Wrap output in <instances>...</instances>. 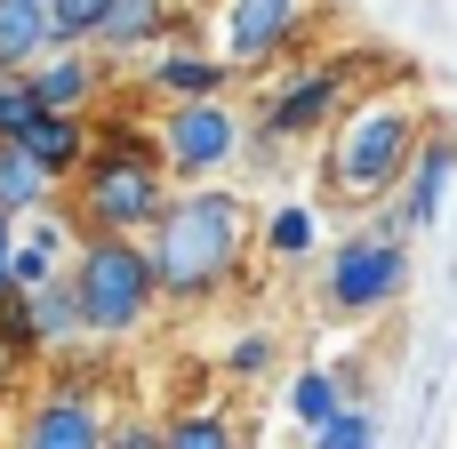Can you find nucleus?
I'll return each instance as SVG.
<instances>
[{
	"label": "nucleus",
	"mask_w": 457,
	"mask_h": 449,
	"mask_svg": "<svg viewBox=\"0 0 457 449\" xmlns=\"http://www.w3.org/2000/svg\"><path fill=\"white\" fill-rule=\"evenodd\" d=\"M257 217L241 193H225L217 177L209 185H177L161 225L145 233L153 249V273H161V305H209L225 297V281L241 273V249H249Z\"/></svg>",
	"instance_id": "obj_1"
},
{
	"label": "nucleus",
	"mask_w": 457,
	"mask_h": 449,
	"mask_svg": "<svg viewBox=\"0 0 457 449\" xmlns=\"http://www.w3.org/2000/svg\"><path fill=\"white\" fill-rule=\"evenodd\" d=\"M329 153H321V185H329V201H345V209H386L394 193H402V177H410V161H418V145H426V121H418V104L410 96H353L345 112H337V129L321 137Z\"/></svg>",
	"instance_id": "obj_2"
},
{
	"label": "nucleus",
	"mask_w": 457,
	"mask_h": 449,
	"mask_svg": "<svg viewBox=\"0 0 457 449\" xmlns=\"http://www.w3.org/2000/svg\"><path fill=\"white\" fill-rule=\"evenodd\" d=\"M72 281H80L88 337H137V329L161 313V273H153L145 233H80Z\"/></svg>",
	"instance_id": "obj_3"
},
{
	"label": "nucleus",
	"mask_w": 457,
	"mask_h": 449,
	"mask_svg": "<svg viewBox=\"0 0 457 449\" xmlns=\"http://www.w3.org/2000/svg\"><path fill=\"white\" fill-rule=\"evenodd\" d=\"M410 297V225L394 217V201H386V217H370L361 233H345L337 249H329V265H321V305L337 313V321H378V313H394Z\"/></svg>",
	"instance_id": "obj_4"
},
{
	"label": "nucleus",
	"mask_w": 457,
	"mask_h": 449,
	"mask_svg": "<svg viewBox=\"0 0 457 449\" xmlns=\"http://www.w3.org/2000/svg\"><path fill=\"white\" fill-rule=\"evenodd\" d=\"M353 104V80L321 56V64H297L273 96H265V121L249 129V161H257V177L281 161L273 145H297V137H329L337 129V112Z\"/></svg>",
	"instance_id": "obj_5"
},
{
	"label": "nucleus",
	"mask_w": 457,
	"mask_h": 449,
	"mask_svg": "<svg viewBox=\"0 0 457 449\" xmlns=\"http://www.w3.org/2000/svg\"><path fill=\"white\" fill-rule=\"evenodd\" d=\"M161 161L177 185H209L225 177L233 161H249V121L225 104V96H193V104H161Z\"/></svg>",
	"instance_id": "obj_6"
},
{
	"label": "nucleus",
	"mask_w": 457,
	"mask_h": 449,
	"mask_svg": "<svg viewBox=\"0 0 457 449\" xmlns=\"http://www.w3.org/2000/svg\"><path fill=\"white\" fill-rule=\"evenodd\" d=\"M177 177L169 161H120V169H80L72 177V225L80 233H153L169 209Z\"/></svg>",
	"instance_id": "obj_7"
},
{
	"label": "nucleus",
	"mask_w": 457,
	"mask_h": 449,
	"mask_svg": "<svg viewBox=\"0 0 457 449\" xmlns=\"http://www.w3.org/2000/svg\"><path fill=\"white\" fill-rule=\"evenodd\" d=\"M313 32V0H217L209 8V48L233 72H265L289 48H305Z\"/></svg>",
	"instance_id": "obj_8"
},
{
	"label": "nucleus",
	"mask_w": 457,
	"mask_h": 449,
	"mask_svg": "<svg viewBox=\"0 0 457 449\" xmlns=\"http://www.w3.org/2000/svg\"><path fill=\"white\" fill-rule=\"evenodd\" d=\"M169 40H201V24H193L177 0H112L88 48H96L104 64H129V56H153V48H169Z\"/></svg>",
	"instance_id": "obj_9"
},
{
	"label": "nucleus",
	"mask_w": 457,
	"mask_h": 449,
	"mask_svg": "<svg viewBox=\"0 0 457 449\" xmlns=\"http://www.w3.org/2000/svg\"><path fill=\"white\" fill-rule=\"evenodd\" d=\"M104 434H112V418H104L96 386H80V378H56L24 418V449H104Z\"/></svg>",
	"instance_id": "obj_10"
},
{
	"label": "nucleus",
	"mask_w": 457,
	"mask_h": 449,
	"mask_svg": "<svg viewBox=\"0 0 457 449\" xmlns=\"http://www.w3.org/2000/svg\"><path fill=\"white\" fill-rule=\"evenodd\" d=\"M145 88H153L161 104L225 96V88H233V64H225L217 48H201V40H169V48H153V56H145Z\"/></svg>",
	"instance_id": "obj_11"
},
{
	"label": "nucleus",
	"mask_w": 457,
	"mask_h": 449,
	"mask_svg": "<svg viewBox=\"0 0 457 449\" xmlns=\"http://www.w3.org/2000/svg\"><path fill=\"white\" fill-rule=\"evenodd\" d=\"M450 177H457V137H434V129H426V145H418L402 193H394V217H402L410 233H434V225H442V201H450Z\"/></svg>",
	"instance_id": "obj_12"
},
{
	"label": "nucleus",
	"mask_w": 457,
	"mask_h": 449,
	"mask_svg": "<svg viewBox=\"0 0 457 449\" xmlns=\"http://www.w3.org/2000/svg\"><path fill=\"white\" fill-rule=\"evenodd\" d=\"M96 88H104V56H96V48H48V56L32 64L40 112H88Z\"/></svg>",
	"instance_id": "obj_13"
},
{
	"label": "nucleus",
	"mask_w": 457,
	"mask_h": 449,
	"mask_svg": "<svg viewBox=\"0 0 457 449\" xmlns=\"http://www.w3.org/2000/svg\"><path fill=\"white\" fill-rule=\"evenodd\" d=\"M88 137H96V121H88V112H32V129H24L16 145H24V153H32V161L64 185V177H80Z\"/></svg>",
	"instance_id": "obj_14"
},
{
	"label": "nucleus",
	"mask_w": 457,
	"mask_h": 449,
	"mask_svg": "<svg viewBox=\"0 0 457 449\" xmlns=\"http://www.w3.org/2000/svg\"><path fill=\"white\" fill-rule=\"evenodd\" d=\"M80 225H64L56 217V201L48 209H24V233H16V265H8V281L16 289H40V281H56L64 273V241H72Z\"/></svg>",
	"instance_id": "obj_15"
},
{
	"label": "nucleus",
	"mask_w": 457,
	"mask_h": 449,
	"mask_svg": "<svg viewBox=\"0 0 457 449\" xmlns=\"http://www.w3.org/2000/svg\"><path fill=\"white\" fill-rule=\"evenodd\" d=\"M24 305H32V329H40L48 362H56L64 345H80V337H88V313H80V281H72V273H56V281L24 289Z\"/></svg>",
	"instance_id": "obj_16"
},
{
	"label": "nucleus",
	"mask_w": 457,
	"mask_h": 449,
	"mask_svg": "<svg viewBox=\"0 0 457 449\" xmlns=\"http://www.w3.org/2000/svg\"><path fill=\"white\" fill-rule=\"evenodd\" d=\"M48 48H56V32H48V0H0V64L32 72Z\"/></svg>",
	"instance_id": "obj_17"
},
{
	"label": "nucleus",
	"mask_w": 457,
	"mask_h": 449,
	"mask_svg": "<svg viewBox=\"0 0 457 449\" xmlns=\"http://www.w3.org/2000/svg\"><path fill=\"white\" fill-rule=\"evenodd\" d=\"M56 193H64V185H56V177L24 153L16 137H0V209H16V217H24V209H48Z\"/></svg>",
	"instance_id": "obj_18"
},
{
	"label": "nucleus",
	"mask_w": 457,
	"mask_h": 449,
	"mask_svg": "<svg viewBox=\"0 0 457 449\" xmlns=\"http://www.w3.org/2000/svg\"><path fill=\"white\" fill-rule=\"evenodd\" d=\"M345 402H353V394H345L337 362H313V370H297V378H289V418H297L305 434H313V426H329Z\"/></svg>",
	"instance_id": "obj_19"
},
{
	"label": "nucleus",
	"mask_w": 457,
	"mask_h": 449,
	"mask_svg": "<svg viewBox=\"0 0 457 449\" xmlns=\"http://www.w3.org/2000/svg\"><path fill=\"white\" fill-rule=\"evenodd\" d=\"M265 249L281 257V265H297V257H313L321 249V209L313 201H281V209H265Z\"/></svg>",
	"instance_id": "obj_20"
},
{
	"label": "nucleus",
	"mask_w": 457,
	"mask_h": 449,
	"mask_svg": "<svg viewBox=\"0 0 457 449\" xmlns=\"http://www.w3.org/2000/svg\"><path fill=\"white\" fill-rule=\"evenodd\" d=\"M161 442L169 449H241V426L225 410H209V402H185V410H169Z\"/></svg>",
	"instance_id": "obj_21"
},
{
	"label": "nucleus",
	"mask_w": 457,
	"mask_h": 449,
	"mask_svg": "<svg viewBox=\"0 0 457 449\" xmlns=\"http://www.w3.org/2000/svg\"><path fill=\"white\" fill-rule=\"evenodd\" d=\"M120 161H161V129H145V121H112V129L88 137V161H80V169H120Z\"/></svg>",
	"instance_id": "obj_22"
},
{
	"label": "nucleus",
	"mask_w": 457,
	"mask_h": 449,
	"mask_svg": "<svg viewBox=\"0 0 457 449\" xmlns=\"http://www.w3.org/2000/svg\"><path fill=\"white\" fill-rule=\"evenodd\" d=\"M273 362H281V337H273V329H241V337L225 345V378H233V386H265Z\"/></svg>",
	"instance_id": "obj_23"
},
{
	"label": "nucleus",
	"mask_w": 457,
	"mask_h": 449,
	"mask_svg": "<svg viewBox=\"0 0 457 449\" xmlns=\"http://www.w3.org/2000/svg\"><path fill=\"white\" fill-rule=\"evenodd\" d=\"M104 8H112V0H48V32H56V48H88L96 24H104Z\"/></svg>",
	"instance_id": "obj_24"
},
{
	"label": "nucleus",
	"mask_w": 457,
	"mask_h": 449,
	"mask_svg": "<svg viewBox=\"0 0 457 449\" xmlns=\"http://www.w3.org/2000/svg\"><path fill=\"white\" fill-rule=\"evenodd\" d=\"M305 442H313V449H378V418H370L361 402H345V410H337L329 426H313Z\"/></svg>",
	"instance_id": "obj_25"
},
{
	"label": "nucleus",
	"mask_w": 457,
	"mask_h": 449,
	"mask_svg": "<svg viewBox=\"0 0 457 449\" xmlns=\"http://www.w3.org/2000/svg\"><path fill=\"white\" fill-rule=\"evenodd\" d=\"M32 112H40V96H32V72L0 64V137H24V129H32Z\"/></svg>",
	"instance_id": "obj_26"
},
{
	"label": "nucleus",
	"mask_w": 457,
	"mask_h": 449,
	"mask_svg": "<svg viewBox=\"0 0 457 449\" xmlns=\"http://www.w3.org/2000/svg\"><path fill=\"white\" fill-rule=\"evenodd\" d=\"M329 64L353 80V96H370V80H386V72H394V56H386V48H337Z\"/></svg>",
	"instance_id": "obj_27"
},
{
	"label": "nucleus",
	"mask_w": 457,
	"mask_h": 449,
	"mask_svg": "<svg viewBox=\"0 0 457 449\" xmlns=\"http://www.w3.org/2000/svg\"><path fill=\"white\" fill-rule=\"evenodd\" d=\"M104 449H169V442H161V426H153V418H112Z\"/></svg>",
	"instance_id": "obj_28"
},
{
	"label": "nucleus",
	"mask_w": 457,
	"mask_h": 449,
	"mask_svg": "<svg viewBox=\"0 0 457 449\" xmlns=\"http://www.w3.org/2000/svg\"><path fill=\"white\" fill-rule=\"evenodd\" d=\"M16 233H24V217L0 209V297H16V281H8V265H16Z\"/></svg>",
	"instance_id": "obj_29"
}]
</instances>
